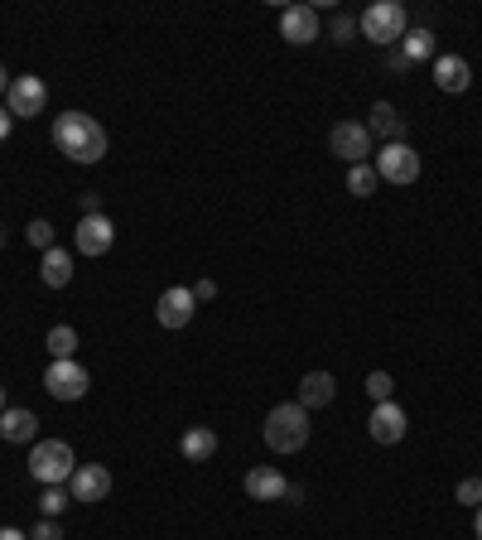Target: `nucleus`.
<instances>
[{
  "mask_svg": "<svg viewBox=\"0 0 482 540\" xmlns=\"http://www.w3.org/2000/svg\"><path fill=\"white\" fill-rule=\"evenodd\" d=\"M73 468H78V459H73V449H68L63 439H39V444L29 449V473H34L44 487L68 483Z\"/></svg>",
  "mask_w": 482,
  "mask_h": 540,
  "instance_id": "3",
  "label": "nucleus"
},
{
  "mask_svg": "<svg viewBox=\"0 0 482 540\" xmlns=\"http://www.w3.org/2000/svg\"><path fill=\"white\" fill-rule=\"evenodd\" d=\"M44 107H49V87H44V78H34V73L10 78V116L29 121V116H44Z\"/></svg>",
  "mask_w": 482,
  "mask_h": 540,
  "instance_id": "8",
  "label": "nucleus"
},
{
  "mask_svg": "<svg viewBox=\"0 0 482 540\" xmlns=\"http://www.w3.org/2000/svg\"><path fill=\"white\" fill-rule=\"evenodd\" d=\"M29 540H63V526H58V521H49V516H44V521H39V526L29 531Z\"/></svg>",
  "mask_w": 482,
  "mask_h": 540,
  "instance_id": "28",
  "label": "nucleus"
},
{
  "mask_svg": "<svg viewBox=\"0 0 482 540\" xmlns=\"http://www.w3.org/2000/svg\"><path fill=\"white\" fill-rule=\"evenodd\" d=\"M179 449H184L188 463H203V459H213L217 454V434L208 430V425H193V430L179 439Z\"/></svg>",
  "mask_w": 482,
  "mask_h": 540,
  "instance_id": "20",
  "label": "nucleus"
},
{
  "mask_svg": "<svg viewBox=\"0 0 482 540\" xmlns=\"http://www.w3.org/2000/svg\"><path fill=\"white\" fill-rule=\"evenodd\" d=\"M25 237H29V246H39V251H54V222H49V217H34L25 227Z\"/></svg>",
  "mask_w": 482,
  "mask_h": 540,
  "instance_id": "24",
  "label": "nucleus"
},
{
  "mask_svg": "<svg viewBox=\"0 0 482 540\" xmlns=\"http://www.w3.org/2000/svg\"><path fill=\"white\" fill-rule=\"evenodd\" d=\"M68 502H73V497H68L63 487H44V497H39V512L49 516V521H58V516H63V507H68Z\"/></svg>",
  "mask_w": 482,
  "mask_h": 540,
  "instance_id": "25",
  "label": "nucleus"
},
{
  "mask_svg": "<svg viewBox=\"0 0 482 540\" xmlns=\"http://www.w3.org/2000/svg\"><path fill=\"white\" fill-rule=\"evenodd\" d=\"M376 179H386V184H415L420 179V155L396 140V145H381V155H376Z\"/></svg>",
  "mask_w": 482,
  "mask_h": 540,
  "instance_id": "6",
  "label": "nucleus"
},
{
  "mask_svg": "<svg viewBox=\"0 0 482 540\" xmlns=\"http://www.w3.org/2000/svg\"><path fill=\"white\" fill-rule=\"evenodd\" d=\"M352 29L357 25H352L348 15H338V20H333V39H338V44H352Z\"/></svg>",
  "mask_w": 482,
  "mask_h": 540,
  "instance_id": "29",
  "label": "nucleus"
},
{
  "mask_svg": "<svg viewBox=\"0 0 482 540\" xmlns=\"http://www.w3.org/2000/svg\"><path fill=\"white\" fill-rule=\"evenodd\" d=\"M386 68H396V73H405V68H410V58H405L401 49H396V54H386Z\"/></svg>",
  "mask_w": 482,
  "mask_h": 540,
  "instance_id": "32",
  "label": "nucleus"
},
{
  "mask_svg": "<svg viewBox=\"0 0 482 540\" xmlns=\"http://www.w3.org/2000/svg\"><path fill=\"white\" fill-rule=\"evenodd\" d=\"M401 54L410 58V63H425V58H434V34H429V29H405Z\"/></svg>",
  "mask_w": 482,
  "mask_h": 540,
  "instance_id": "21",
  "label": "nucleus"
},
{
  "mask_svg": "<svg viewBox=\"0 0 482 540\" xmlns=\"http://www.w3.org/2000/svg\"><path fill=\"white\" fill-rule=\"evenodd\" d=\"M376 169L372 164H348V193H357V198H372L376 193Z\"/></svg>",
  "mask_w": 482,
  "mask_h": 540,
  "instance_id": "23",
  "label": "nucleus"
},
{
  "mask_svg": "<svg viewBox=\"0 0 482 540\" xmlns=\"http://www.w3.org/2000/svg\"><path fill=\"white\" fill-rule=\"evenodd\" d=\"M328 145H333L338 160L367 164V155H372V131H367L362 121H338V126L328 131Z\"/></svg>",
  "mask_w": 482,
  "mask_h": 540,
  "instance_id": "7",
  "label": "nucleus"
},
{
  "mask_svg": "<svg viewBox=\"0 0 482 540\" xmlns=\"http://www.w3.org/2000/svg\"><path fill=\"white\" fill-rule=\"evenodd\" d=\"M405 29H410V20H405V5H396V0H376V5L362 10V34L372 44H381V49L401 44Z\"/></svg>",
  "mask_w": 482,
  "mask_h": 540,
  "instance_id": "4",
  "label": "nucleus"
},
{
  "mask_svg": "<svg viewBox=\"0 0 482 540\" xmlns=\"http://www.w3.org/2000/svg\"><path fill=\"white\" fill-rule=\"evenodd\" d=\"M280 34L290 44H314L319 39V10L314 5H285L280 10Z\"/></svg>",
  "mask_w": 482,
  "mask_h": 540,
  "instance_id": "12",
  "label": "nucleus"
},
{
  "mask_svg": "<svg viewBox=\"0 0 482 540\" xmlns=\"http://www.w3.org/2000/svg\"><path fill=\"white\" fill-rule=\"evenodd\" d=\"M285 492H290V483H285L280 468H251L246 473V497L251 502H280Z\"/></svg>",
  "mask_w": 482,
  "mask_h": 540,
  "instance_id": "15",
  "label": "nucleus"
},
{
  "mask_svg": "<svg viewBox=\"0 0 482 540\" xmlns=\"http://www.w3.org/2000/svg\"><path fill=\"white\" fill-rule=\"evenodd\" d=\"M338 396V381L328 377V372H309V377L299 381V405L304 410H319V405H328Z\"/></svg>",
  "mask_w": 482,
  "mask_h": 540,
  "instance_id": "18",
  "label": "nucleus"
},
{
  "mask_svg": "<svg viewBox=\"0 0 482 540\" xmlns=\"http://www.w3.org/2000/svg\"><path fill=\"white\" fill-rule=\"evenodd\" d=\"M44 348H49V357H54V362H68V357L78 352V333H73L68 324H58V328H49Z\"/></svg>",
  "mask_w": 482,
  "mask_h": 540,
  "instance_id": "22",
  "label": "nucleus"
},
{
  "mask_svg": "<svg viewBox=\"0 0 482 540\" xmlns=\"http://www.w3.org/2000/svg\"><path fill=\"white\" fill-rule=\"evenodd\" d=\"M39 280L49 285V290H63L68 280H73V256L68 251H44V261H39Z\"/></svg>",
  "mask_w": 482,
  "mask_h": 540,
  "instance_id": "19",
  "label": "nucleus"
},
{
  "mask_svg": "<svg viewBox=\"0 0 482 540\" xmlns=\"http://www.w3.org/2000/svg\"><path fill=\"white\" fill-rule=\"evenodd\" d=\"M478 540H482V507H478Z\"/></svg>",
  "mask_w": 482,
  "mask_h": 540,
  "instance_id": "36",
  "label": "nucleus"
},
{
  "mask_svg": "<svg viewBox=\"0 0 482 540\" xmlns=\"http://www.w3.org/2000/svg\"><path fill=\"white\" fill-rule=\"evenodd\" d=\"M0 246H5V227H0Z\"/></svg>",
  "mask_w": 482,
  "mask_h": 540,
  "instance_id": "38",
  "label": "nucleus"
},
{
  "mask_svg": "<svg viewBox=\"0 0 482 540\" xmlns=\"http://www.w3.org/2000/svg\"><path fill=\"white\" fill-rule=\"evenodd\" d=\"M0 540H29L25 531H15V526H0Z\"/></svg>",
  "mask_w": 482,
  "mask_h": 540,
  "instance_id": "34",
  "label": "nucleus"
},
{
  "mask_svg": "<svg viewBox=\"0 0 482 540\" xmlns=\"http://www.w3.org/2000/svg\"><path fill=\"white\" fill-rule=\"evenodd\" d=\"M111 242H116V227H111V217H82L78 232H73V246H78V256H107Z\"/></svg>",
  "mask_w": 482,
  "mask_h": 540,
  "instance_id": "10",
  "label": "nucleus"
},
{
  "mask_svg": "<svg viewBox=\"0 0 482 540\" xmlns=\"http://www.w3.org/2000/svg\"><path fill=\"white\" fill-rule=\"evenodd\" d=\"M434 82H439L444 92H468V87H473V68H468V58L463 54H439L434 58Z\"/></svg>",
  "mask_w": 482,
  "mask_h": 540,
  "instance_id": "14",
  "label": "nucleus"
},
{
  "mask_svg": "<svg viewBox=\"0 0 482 540\" xmlns=\"http://www.w3.org/2000/svg\"><path fill=\"white\" fill-rule=\"evenodd\" d=\"M367 131L381 135L386 145H396V140H405V116L391 107V102H376L372 116H367Z\"/></svg>",
  "mask_w": 482,
  "mask_h": 540,
  "instance_id": "17",
  "label": "nucleus"
},
{
  "mask_svg": "<svg viewBox=\"0 0 482 540\" xmlns=\"http://www.w3.org/2000/svg\"><path fill=\"white\" fill-rule=\"evenodd\" d=\"M54 145L73 164H97L107 155V126L87 111H63L54 121Z\"/></svg>",
  "mask_w": 482,
  "mask_h": 540,
  "instance_id": "1",
  "label": "nucleus"
},
{
  "mask_svg": "<svg viewBox=\"0 0 482 540\" xmlns=\"http://www.w3.org/2000/svg\"><path fill=\"white\" fill-rule=\"evenodd\" d=\"M193 314H198V299H193L188 285H169L160 295V304H155V319H160L164 328H188Z\"/></svg>",
  "mask_w": 482,
  "mask_h": 540,
  "instance_id": "9",
  "label": "nucleus"
},
{
  "mask_svg": "<svg viewBox=\"0 0 482 540\" xmlns=\"http://www.w3.org/2000/svg\"><path fill=\"white\" fill-rule=\"evenodd\" d=\"M0 410H5V386H0Z\"/></svg>",
  "mask_w": 482,
  "mask_h": 540,
  "instance_id": "37",
  "label": "nucleus"
},
{
  "mask_svg": "<svg viewBox=\"0 0 482 540\" xmlns=\"http://www.w3.org/2000/svg\"><path fill=\"white\" fill-rule=\"evenodd\" d=\"M87 367H82L78 357H68V362H49V372H44V391L54 396V401H82L87 396Z\"/></svg>",
  "mask_w": 482,
  "mask_h": 540,
  "instance_id": "5",
  "label": "nucleus"
},
{
  "mask_svg": "<svg viewBox=\"0 0 482 540\" xmlns=\"http://www.w3.org/2000/svg\"><path fill=\"white\" fill-rule=\"evenodd\" d=\"M0 92H10V73H5V63H0Z\"/></svg>",
  "mask_w": 482,
  "mask_h": 540,
  "instance_id": "35",
  "label": "nucleus"
},
{
  "mask_svg": "<svg viewBox=\"0 0 482 540\" xmlns=\"http://www.w3.org/2000/svg\"><path fill=\"white\" fill-rule=\"evenodd\" d=\"M391 391H396V381H391V372H372V377H367V396H372L376 405H381V401H391Z\"/></svg>",
  "mask_w": 482,
  "mask_h": 540,
  "instance_id": "26",
  "label": "nucleus"
},
{
  "mask_svg": "<svg viewBox=\"0 0 482 540\" xmlns=\"http://www.w3.org/2000/svg\"><path fill=\"white\" fill-rule=\"evenodd\" d=\"M34 434H39L34 410H25V405H15V410H0V439H10V444H29Z\"/></svg>",
  "mask_w": 482,
  "mask_h": 540,
  "instance_id": "16",
  "label": "nucleus"
},
{
  "mask_svg": "<svg viewBox=\"0 0 482 540\" xmlns=\"http://www.w3.org/2000/svg\"><path fill=\"white\" fill-rule=\"evenodd\" d=\"M78 208H82V217H97L102 213V198L97 193H78Z\"/></svg>",
  "mask_w": 482,
  "mask_h": 540,
  "instance_id": "30",
  "label": "nucleus"
},
{
  "mask_svg": "<svg viewBox=\"0 0 482 540\" xmlns=\"http://www.w3.org/2000/svg\"><path fill=\"white\" fill-rule=\"evenodd\" d=\"M454 497L463 507H482V478H463V483L454 487Z\"/></svg>",
  "mask_w": 482,
  "mask_h": 540,
  "instance_id": "27",
  "label": "nucleus"
},
{
  "mask_svg": "<svg viewBox=\"0 0 482 540\" xmlns=\"http://www.w3.org/2000/svg\"><path fill=\"white\" fill-rule=\"evenodd\" d=\"M10 121H15V116H10V107H0V140L10 135Z\"/></svg>",
  "mask_w": 482,
  "mask_h": 540,
  "instance_id": "33",
  "label": "nucleus"
},
{
  "mask_svg": "<svg viewBox=\"0 0 482 540\" xmlns=\"http://www.w3.org/2000/svg\"><path fill=\"white\" fill-rule=\"evenodd\" d=\"M367 430H372L376 444H401L410 425H405V410H401V405H396V401H381L372 410V420H367Z\"/></svg>",
  "mask_w": 482,
  "mask_h": 540,
  "instance_id": "13",
  "label": "nucleus"
},
{
  "mask_svg": "<svg viewBox=\"0 0 482 540\" xmlns=\"http://www.w3.org/2000/svg\"><path fill=\"white\" fill-rule=\"evenodd\" d=\"M266 444L275 454H299L309 444V410L304 405H275L266 415Z\"/></svg>",
  "mask_w": 482,
  "mask_h": 540,
  "instance_id": "2",
  "label": "nucleus"
},
{
  "mask_svg": "<svg viewBox=\"0 0 482 540\" xmlns=\"http://www.w3.org/2000/svg\"><path fill=\"white\" fill-rule=\"evenodd\" d=\"M68 487H73V502H102L111 492V473L102 463H78L73 478H68Z\"/></svg>",
  "mask_w": 482,
  "mask_h": 540,
  "instance_id": "11",
  "label": "nucleus"
},
{
  "mask_svg": "<svg viewBox=\"0 0 482 540\" xmlns=\"http://www.w3.org/2000/svg\"><path fill=\"white\" fill-rule=\"evenodd\" d=\"M188 290H193V299H198V304L217 299V285H213V280H198V285H188Z\"/></svg>",
  "mask_w": 482,
  "mask_h": 540,
  "instance_id": "31",
  "label": "nucleus"
}]
</instances>
